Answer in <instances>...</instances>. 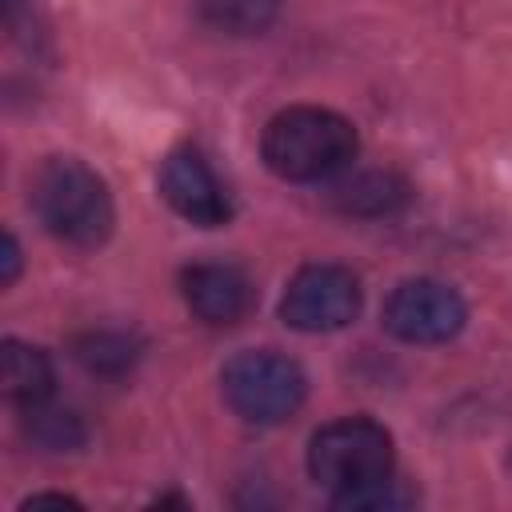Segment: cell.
I'll use <instances>...</instances> for the list:
<instances>
[{"label": "cell", "instance_id": "cell-8", "mask_svg": "<svg viewBox=\"0 0 512 512\" xmlns=\"http://www.w3.org/2000/svg\"><path fill=\"white\" fill-rule=\"evenodd\" d=\"M180 292L192 316L216 328L244 320L256 304L252 280L236 264H188L180 272Z\"/></svg>", "mask_w": 512, "mask_h": 512}, {"label": "cell", "instance_id": "cell-11", "mask_svg": "<svg viewBox=\"0 0 512 512\" xmlns=\"http://www.w3.org/2000/svg\"><path fill=\"white\" fill-rule=\"evenodd\" d=\"M72 356L92 372V376H124L136 368L140 360V340L128 336V332H116V328H92V332H80L72 340Z\"/></svg>", "mask_w": 512, "mask_h": 512}, {"label": "cell", "instance_id": "cell-16", "mask_svg": "<svg viewBox=\"0 0 512 512\" xmlns=\"http://www.w3.org/2000/svg\"><path fill=\"white\" fill-rule=\"evenodd\" d=\"M36 504H80V500H72L64 492H40V496H28L24 500V508H36Z\"/></svg>", "mask_w": 512, "mask_h": 512}, {"label": "cell", "instance_id": "cell-1", "mask_svg": "<svg viewBox=\"0 0 512 512\" xmlns=\"http://www.w3.org/2000/svg\"><path fill=\"white\" fill-rule=\"evenodd\" d=\"M28 204L36 220L72 248H100L116 224L108 180L76 156H48L28 180Z\"/></svg>", "mask_w": 512, "mask_h": 512}, {"label": "cell", "instance_id": "cell-2", "mask_svg": "<svg viewBox=\"0 0 512 512\" xmlns=\"http://www.w3.org/2000/svg\"><path fill=\"white\" fill-rule=\"evenodd\" d=\"M260 152L280 180H292V184L328 180L332 172L356 160V128L332 108L292 104L268 120Z\"/></svg>", "mask_w": 512, "mask_h": 512}, {"label": "cell", "instance_id": "cell-5", "mask_svg": "<svg viewBox=\"0 0 512 512\" xmlns=\"http://www.w3.org/2000/svg\"><path fill=\"white\" fill-rule=\"evenodd\" d=\"M360 300V280L348 268L308 264L288 280L280 296V320L296 332H336L356 320Z\"/></svg>", "mask_w": 512, "mask_h": 512}, {"label": "cell", "instance_id": "cell-6", "mask_svg": "<svg viewBox=\"0 0 512 512\" xmlns=\"http://www.w3.org/2000/svg\"><path fill=\"white\" fill-rule=\"evenodd\" d=\"M468 320L464 296L432 276H416L392 288L384 304V328L404 344H444Z\"/></svg>", "mask_w": 512, "mask_h": 512}, {"label": "cell", "instance_id": "cell-12", "mask_svg": "<svg viewBox=\"0 0 512 512\" xmlns=\"http://www.w3.org/2000/svg\"><path fill=\"white\" fill-rule=\"evenodd\" d=\"M280 0H200V16L208 28L228 36H260L272 28Z\"/></svg>", "mask_w": 512, "mask_h": 512}, {"label": "cell", "instance_id": "cell-15", "mask_svg": "<svg viewBox=\"0 0 512 512\" xmlns=\"http://www.w3.org/2000/svg\"><path fill=\"white\" fill-rule=\"evenodd\" d=\"M0 284L8 288V284H16V276H20V244H16V236L12 232H4V248H0Z\"/></svg>", "mask_w": 512, "mask_h": 512}, {"label": "cell", "instance_id": "cell-14", "mask_svg": "<svg viewBox=\"0 0 512 512\" xmlns=\"http://www.w3.org/2000/svg\"><path fill=\"white\" fill-rule=\"evenodd\" d=\"M416 496L400 484V480H380V484H368V488H360V492H348V496H336V508H344V512H384V508H404V504H412Z\"/></svg>", "mask_w": 512, "mask_h": 512}, {"label": "cell", "instance_id": "cell-13", "mask_svg": "<svg viewBox=\"0 0 512 512\" xmlns=\"http://www.w3.org/2000/svg\"><path fill=\"white\" fill-rule=\"evenodd\" d=\"M24 432L32 436V444L48 448V452H72L84 444V424L76 412H64V408H48V404H36V408H24Z\"/></svg>", "mask_w": 512, "mask_h": 512}, {"label": "cell", "instance_id": "cell-7", "mask_svg": "<svg viewBox=\"0 0 512 512\" xmlns=\"http://www.w3.org/2000/svg\"><path fill=\"white\" fill-rule=\"evenodd\" d=\"M160 196L176 216L196 228H220L232 220V196L196 148H176L160 164Z\"/></svg>", "mask_w": 512, "mask_h": 512}, {"label": "cell", "instance_id": "cell-4", "mask_svg": "<svg viewBox=\"0 0 512 512\" xmlns=\"http://www.w3.org/2000/svg\"><path fill=\"white\" fill-rule=\"evenodd\" d=\"M220 388L228 408L248 420V424H284L288 416H296V408L308 396V376L304 368L272 348H252V352H236L224 372H220Z\"/></svg>", "mask_w": 512, "mask_h": 512}, {"label": "cell", "instance_id": "cell-3", "mask_svg": "<svg viewBox=\"0 0 512 512\" xmlns=\"http://www.w3.org/2000/svg\"><path fill=\"white\" fill-rule=\"evenodd\" d=\"M392 432L368 416H344L324 424L308 444V472L336 496L360 492L392 476Z\"/></svg>", "mask_w": 512, "mask_h": 512}, {"label": "cell", "instance_id": "cell-10", "mask_svg": "<svg viewBox=\"0 0 512 512\" xmlns=\"http://www.w3.org/2000/svg\"><path fill=\"white\" fill-rule=\"evenodd\" d=\"M332 200L348 216H388L408 200V184L396 172H356L332 192Z\"/></svg>", "mask_w": 512, "mask_h": 512}, {"label": "cell", "instance_id": "cell-9", "mask_svg": "<svg viewBox=\"0 0 512 512\" xmlns=\"http://www.w3.org/2000/svg\"><path fill=\"white\" fill-rule=\"evenodd\" d=\"M0 376H4V396L16 408H36L48 404L56 372L44 348L24 344V340H4L0 344Z\"/></svg>", "mask_w": 512, "mask_h": 512}]
</instances>
